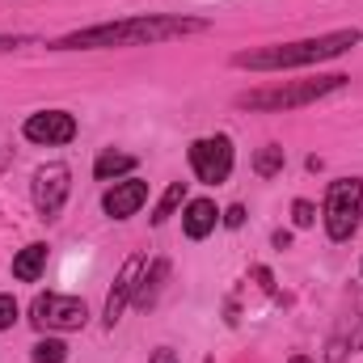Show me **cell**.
Here are the masks:
<instances>
[{"mask_svg": "<svg viewBox=\"0 0 363 363\" xmlns=\"http://www.w3.org/2000/svg\"><path fill=\"white\" fill-rule=\"evenodd\" d=\"M203 17H178V13H144V17H123V21H101L64 34L51 43L55 51H106V47H152V43H174L186 34H203Z\"/></svg>", "mask_w": 363, "mask_h": 363, "instance_id": "cell-1", "label": "cell"}, {"mask_svg": "<svg viewBox=\"0 0 363 363\" xmlns=\"http://www.w3.org/2000/svg\"><path fill=\"white\" fill-rule=\"evenodd\" d=\"M363 34L359 30H330L317 38H300V43H271V47H254V51H237L233 68L245 72H287V68H313L325 60L347 55L351 47H359Z\"/></svg>", "mask_w": 363, "mask_h": 363, "instance_id": "cell-2", "label": "cell"}, {"mask_svg": "<svg viewBox=\"0 0 363 363\" xmlns=\"http://www.w3.org/2000/svg\"><path fill=\"white\" fill-rule=\"evenodd\" d=\"M351 77L342 72H330V77H317V81H279V85H262V89H250L237 97L241 110H262V114H279V110H300V106H313L330 93L347 89Z\"/></svg>", "mask_w": 363, "mask_h": 363, "instance_id": "cell-3", "label": "cell"}, {"mask_svg": "<svg viewBox=\"0 0 363 363\" xmlns=\"http://www.w3.org/2000/svg\"><path fill=\"white\" fill-rule=\"evenodd\" d=\"M321 216H325V233H330V241H351L355 228H359V216H363V178L330 182Z\"/></svg>", "mask_w": 363, "mask_h": 363, "instance_id": "cell-4", "label": "cell"}, {"mask_svg": "<svg viewBox=\"0 0 363 363\" xmlns=\"http://www.w3.org/2000/svg\"><path fill=\"white\" fill-rule=\"evenodd\" d=\"M30 321L38 325V330H85V321H89V308H85V300H77V296H55V291H47V296H34V304H30Z\"/></svg>", "mask_w": 363, "mask_h": 363, "instance_id": "cell-5", "label": "cell"}, {"mask_svg": "<svg viewBox=\"0 0 363 363\" xmlns=\"http://www.w3.org/2000/svg\"><path fill=\"white\" fill-rule=\"evenodd\" d=\"M233 161H237V152H233V140L228 135H203V140L190 144V169H194V178L207 182V186L228 182Z\"/></svg>", "mask_w": 363, "mask_h": 363, "instance_id": "cell-6", "label": "cell"}, {"mask_svg": "<svg viewBox=\"0 0 363 363\" xmlns=\"http://www.w3.org/2000/svg\"><path fill=\"white\" fill-rule=\"evenodd\" d=\"M68 190H72V169L51 161L43 169H34V207L43 220H60L64 203H68Z\"/></svg>", "mask_w": 363, "mask_h": 363, "instance_id": "cell-7", "label": "cell"}, {"mask_svg": "<svg viewBox=\"0 0 363 363\" xmlns=\"http://www.w3.org/2000/svg\"><path fill=\"white\" fill-rule=\"evenodd\" d=\"M21 135L30 144H43V148H60V144H72L77 140V118L68 110H38L21 123Z\"/></svg>", "mask_w": 363, "mask_h": 363, "instance_id": "cell-8", "label": "cell"}, {"mask_svg": "<svg viewBox=\"0 0 363 363\" xmlns=\"http://www.w3.org/2000/svg\"><path fill=\"white\" fill-rule=\"evenodd\" d=\"M140 274H144V258H140V254H131V258L118 267V274H114V287L106 291V308H101V321H106V330H114V325H118V317H123V308L135 300Z\"/></svg>", "mask_w": 363, "mask_h": 363, "instance_id": "cell-9", "label": "cell"}, {"mask_svg": "<svg viewBox=\"0 0 363 363\" xmlns=\"http://www.w3.org/2000/svg\"><path fill=\"white\" fill-rule=\"evenodd\" d=\"M144 203H148V182H140V178L110 182L106 194H101V211H106L110 220H131Z\"/></svg>", "mask_w": 363, "mask_h": 363, "instance_id": "cell-10", "label": "cell"}, {"mask_svg": "<svg viewBox=\"0 0 363 363\" xmlns=\"http://www.w3.org/2000/svg\"><path fill=\"white\" fill-rule=\"evenodd\" d=\"M216 224H220V207H216L211 199H190V203L182 207V233H186L190 241H203Z\"/></svg>", "mask_w": 363, "mask_h": 363, "instance_id": "cell-11", "label": "cell"}, {"mask_svg": "<svg viewBox=\"0 0 363 363\" xmlns=\"http://www.w3.org/2000/svg\"><path fill=\"white\" fill-rule=\"evenodd\" d=\"M165 279H169V258H157L152 267H144V274H140V287H135V308H152L157 304V296H161V287H165Z\"/></svg>", "mask_w": 363, "mask_h": 363, "instance_id": "cell-12", "label": "cell"}, {"mask_svg": "<svg viewBox=\"0 0 363 363\" xmlns=\"http://www.w3.org/2000/svg\"><path fill=\"white\" fill-rule=\"evenodd\" d=\"M47 258H51V250H47L43 241L26 245V250L13 258V279H17V283H38V274L47 271Z\"/></svg>", "mask_w": 363, "mask_h": 363, "instance_id": "cell-13", "label": "cell"}, {"mask_svg": "<svg viewBox=\"0 0 363 363\" xmlns=\"http://www.w3.org/2000/svg\"><path fill=\"white\" fill-rule=\"evenodd\" d=\"M131 169H135V157L131 152H114V148H106L93 161V178L97 182H118L123 174H131Z\"/></svg>", "mask_w": 363, "mask_h": 363, "instance_id": "cell-14", "label": "cell"}, {"mask_svg": "<svg viewBox=\"0 0 363 363\" xmlns=\"http://www.w3.org/2000/svg\"><path fill=\"white\" fill-rule=\"evenodd\" d=\"M178 207H186V182H169L165 186V194L157 199V207H152V224L161 228V224H169L174 216H178Z\"/></svg>", "mask_w": 363, "mask_h": 363, "instance_id": "cell-15", "label": "cell"}, {"mask_svg": "<svg viewBox=\"0 0 363 363\" xmlns=\"http://www.w3.org/2000/svg\"><path fill=\"white\" fill-rule=\"evenodd\" d=\"M283 165H287V152H283L279 144H267V148L254 152V174H258V178H274V174H283Z\"/></svg>", "mask_w": 363, "mask_h": 363, "instance_id": "cell-16", "label": "cell"}, {"mask_svg": "<svg viewBox=\"0 0 363 363\" xmlns=\"http://www.w3.org/2000/svg\"><path fill=\"white\" fill-rule=\"evenodd\" d=\"M30 359L34 363H64L68 359V342H64V338H38Z\"/></svg>", "mask_w": 363, "mask_h": 363, "instance_id": "cell-17", "label": "cell"}, {"mask_svg": "<svg viewBox=\"0 0 363 363\" xmlns=\"http://www.w3.org/2000/svg\"><path fill=\"white\" fill-rule=\"evenodd\" d=\"M291 220H296V228H313L317 224V207L308 199H296L291 203Z\"/></svg>", "mask_w": 363, "mask_h": 363, "instance_id": "cell-18", "label": "cell"}, {"mask_svg": "<svg viewBox=\"0 0 363 363\" xmlns=\"http://www.w3.org/2000/svg\"><path fill=\"white\" fill-rule=\"evenodd\" d=\"M17 300H13V291H0V330H13V321H17Z\"/></svg>", "mask_w": 363, "mask_h": 363, "instance_id": "cell-19", "label": "cell"}, {"mask_svg": "<svg viewBox=\"0 0 363 363\" xmlns=\"http://www.w3.org/2000/svg\"><path fill=\"white\" fill-rule=\"evenodd\" d=\"M220 220H224L228 228H241V224H245V207H241V203H233L228 211H220Z\"/></svg>", "mask_w": 363, "mask_h": 363, "instance_id": "cell-20", "label": "cell"}, {"mask_svg": "<svg viewBox=\"0 0 363 363\" xmlns=\"http://www.w3.org/2000/svg\"><path fill=\"white\" fill-rule=\"evenodd\" d=\"M148 363H178V351H174V347H157V351L148 355Z\"/></svg>", "mask_w": 363, "mask_h": 363, "instance_id": "cell-21", "label": "cell"}, {"mask_svg": "<svg viewBox=\"0 0 363 363\" xmlns=\"http://www.w3.org/2000/svg\"><path fill=\"white\" fill-rule=\"evenodd\" d=\"M30 38H21V34H0V51H17V47H26Z\"/></svg>", "mask_w": 363, "mask_h": 363, "instance_id": "cell-22", "label": "cell"}, {"mask_svg": "<svg viewBox=\"0 0 363 363\" xmlns=\"http://www.w3.org/2000/svg\"><path fill=\"white\" fill-rule=\"evenodd\" d=\"M287 363H313V359H308V355H291Z\"/></svg>", "mask_w": 363, "mask_h": 363, "instance_id": "cell-23", "label": "cell"}]
</instances>
